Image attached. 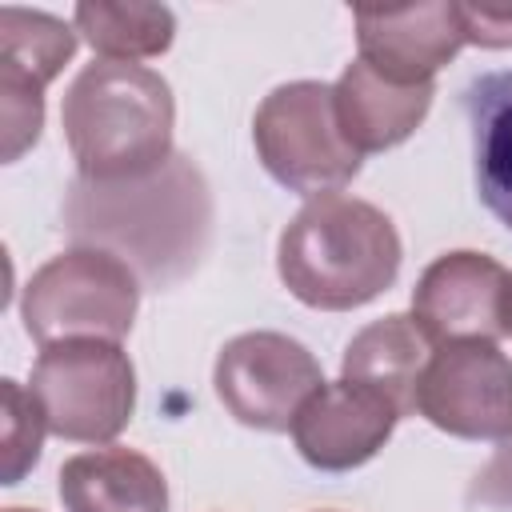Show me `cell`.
Segmentation results:
<instances>
[{
  "label": "cell",
  "instance_id": "6da1fadb",
  "mask_svg": "<svg viewBox=\"0 0 512 512\" xmlns=\"http://www.w3.org/2000/svg\"><path fill=\"white\" fill-rule=\"evenodd\" d=\"M64 232L76 248H100L124 260L144 288L164 292L208 252L212 192L180 152L132 180L76 176L64 196Z\"/></svg>",
  "mask_w": 512,
  "mask_h": 512
},
{
  "label": "cell",
  "instance_id": "7a4b0ae2",
  "mask_svg": "<svg viewBox=\"0 0 512 512\" xmlns=\"http://www.w3.org/2000/svg\"><path fill=\"white\" fill-rule=\"evenodd\" d=\"M400 256V232L376 204L328 192L312 196L284 224L276 272L300 304L352 312L396 284Z\"/></svg>",
  "mask_w": 512,
  "mask_h": 512
},
{
  "label": "cell",
  "instance_id": "3957f363",
  "mask_svg": "<svg viewBox=\"0 0 512 512\" xmlns=\"http://www.w3.org/2000/svg\"><path fill=\"white\" fill-rule=\"evenodd\" d=\"M60 124L84 180H132L168 164L176 104L160 72L92 60L68 84Z\"/></svg>",
  "mask_w": 512,
  "mask_h": 512
},
{
  "label": "cell",
  "instance_id": "277c9868",
  "mask_svg": "<svg viewBox=\"0 0 512 512\" xmlns=\"http://www.w3.org/2000/svg\"><path fill=\"white\" fill-rule=\"evenodd\" d=\"M140 308V280L136 272L100 252V248H68L40 264L20 296L24 332L40 344H68V340H112L132 332Z\"/></svg>",
  "mask_w": 512,
  "mask_h": 512
},
{
  "label": "cell",
  "instance_id": "5b68a950",
  "mask_svg": "<svg viewBox=\"0 0 512 512\" xmlns=\"http://www.w3.org/2000/svg\"><path fill=\"white\" fill-rule=\"evenodd\" d=\"M252 144L264 172L300 196L340 192L360 172V152L344 140L332 84L292 80L272 88L252 120Z\"/></svg>",
  "mask_w": 512,
  "mask_h": 512
},
{
  "label": "cell",
  "instance_id": "8992f818",
  "mask_svg": "<svg viewBox=\"0 0 512 512\" xmlns=\"http://www.w3.org/2000/svg\"><path fill=\"white\" fill-rule=\"evenodd\" d=\"M28 392L52 436L72 444L116 440L136 408V368L112 340H68L40 348Z\"/></svg>",
  "mask_w": 512,
  "mask_h": 512
},
{
  "label": "cell",
  "instance_id": "52a82bcc",
  "mask_svg": "<svg viewBox=\"0 0 512 512\" xmlns=\"http://www.w3.org/2000/svg\"><path fill=\"white\" fill-rule=\"evenodd\" d=\"M212 384L232 420L256 432H288L296 412L324 388L316 356L284 332L232 336L212 368Z\"/></svg>",
  "mask_w": 512,
  "mask_h": 512
},
{
  "label": "cell",
  "instance_id": "ba28073f",
  "mask_svg": "<svg viewBox=\"0 0 512 512\" xmlns=\"http://www.w3.org/2000/svg\"><path fill=\"white\" fill-rule=\"evenodd\" d=\"M416 412L456 440H508L512 360L484 340L440 344L420 372Z\"/></svg>",
  "mask_w": 512,
  "mask_h": 512
},
{
  "label": "cell",
  "instance_id": "9c48e42d",
  "mask_svg": "<svg viewBox=\"0 0 512 512\" xmlns=\"http://www.w3.org/2000/svg\"><path fill=\"white\" fill-rule=\"evenodd\" d=\"M76 52V32L48 12L0 8V132L4 164H16L44 128V88Z\"/></svg>",
  "mask_w": 512,
  "mask_h": 512
},
{
  "label": "cell",
  "instance_id": "30bf717a",
  "mask_svg": "<svg viewBox=\"0 0 512 512\" xmlns=\"http://www.w3.org/2000/svg\"><path fill=\"white\" fill-rule=\"evenodd\" d=\"M512 272L484 252L436 256L412 288V320L432 344H496L508 336Z\"/></svg>",
  "mask_w": 512,
  "mask_h": 512
},
{
  "label": "cell",
  "instance_id": "8fae6325",
  "mask_svg": "<svg viewBox=\"0 0 512 512\" xmlns=\"http://www.w3.org/2000/svg\"><path fill=\"white\" fill-rule=\"evenodd\" d=\"M360 60L392 84H432L464 48L460 4L428 0L408 8H352Z\"/></svg>",
  "mask_w": 512,
  "mask_h": 512
},
{
  "label": "cell",
  "instance_id": "7c38bea8",
  "mask_svg": "<svg viewBox=\"0 0 512 512\" xmlns=\"http://www.w3.org/2000/svg\"><path fill=\"white\" fill-rule=\"evenodd\" d=\"M400 412L348 380L324 384L292 420V440L316 472H352L368 464L392 436Z\"/></svg>",
  "mask_w": 512,
  "mask_h": 512
},
{
  "label": "cell",
  "instance_id": "4fadbf2b",
  "mask_svg": "<svg viewBox=\"0 0 512 512\" xmlns=\"http://www.w3.org/2000/svg\"><path fill=\"white\" fill-rule=\"evenodd\" d=\"M332 96L344 140L364 156L404 144L424 124L436 84H392L356 56L332 84Z\"/></svg>",
  "mask_w": 512,
  "mask_h": 512
},
{
  "label": "cell",
  "instance_id": "5bb4252c",
  "mask_svg": "<svg viewBox=\"0 0 512 512\" xmlns=\"http://www.w3.org/2000/svg\"><path fill=\"white\" fill-rule=\"evenodd\" d=\"M60 500L68 512H168V480L144 452L108 444L64 460Z\"/></svg>",
  "mask_w": 512,
  "mask_h": 512
},
{
  "label": "cell",
  "instance_id": "9a60e30c",
  "mask_svg": "<svg viewBox=\"0 0 512 512\" xmlns=\"http://www.w3.org/2000/svg\"><path fill=\"white\" fill-rule=\"evenodd\" d=\"M428 356H432V340L420 332V324L412 316L392 312L352 336V344L344 348L340 380L384 396L400 416H408L416 412V384Z\"/></svg>",
  "mask_w": 512,
  "mask_h": 512
},
{
  "label": "cell",
  "instance_id": "2e32d148",
  "mask_svg": "<svg viewBox=\"0 0 512 512\" xmlns=\"http://www.w3.org/2000/svg\"><path fill=\"white\" fill-rule=\"evenodd\" d=\"M464 116L472 132V176L480 204L512 232V72L468 84Z\"/></svg>",
  "mask_w": 512,
  "mask_h": 512
},
{
  "label": "cell",
  "instance_id": "e0dca14e",
  "mask_svg": "<svg viewBox=\"0 0 512 512\" xmlns=\"http://www.w3.org/2000/svg\"><path fill=\"white\" fill-rule=\"evenodd\" d=\"M76 32L100 52L104 60L136 64L152 60L172 48L176 36V16L164 4H104V0H84L72 12Z\"/></svg>",
  "mask_w": 512,
  "mask_h": 512
},
{
  "label": "cell",
  "instance_id": "ac0fdd59",
  "mask_svg": "<svg viewBox=\"0 0 512 512\" xmlns=\"http://www.w3.org/2000/svg\"><path fill=\"white\" fill-rule=\"evenodd\" d=\"M0 396H4V484H20L24 472L36 468V460H40L48 424H44L36 396L28 388H20L16 380H4Z\"/></svg>",
  "mask_w": 512,
  "mask_h": 512
},
{
  "label": "cell",
  "instance_id": "d6986e66",
  "mask_svg": "<svg viewBox=\"0 0 512 512\" xmlns=\"http://www.w3.org/2000/svg\"><path fill=\"white\" fill-rule=\"evenodd\" d=\"M464 44L512 48V8L508 4H460Z\"/></svg>",
  "mask_w": 512,
  "mask_h": 512
},
{
  "label": "cell",
  "instance_id": "ffe728a7",
  "mask_svg": "<svg viewBox=\"0 0 512 512\" xmlns=\"http://www.w3.org/2000/svg\"><path fill=\"white\" fill-rule=\"evenodd\" d=\"M468 500L484 504V508H512V436L500 440L496 456L476 472Z\"/></svg>",
  "mask_w": 512,
  "mask_h": 512
},
{
  "label": "cell",
  "instance_id": "44dd1931",
  "mask_svg": "<svg viewBox=\"0 0 512 512\" xmlns=\"http://www.w3.org/2000/svg\"><path fill=\"white\" fill-rule=\"evenodd\" d=\"M4 512H36V508H4Z\"/></svg>",
  "mask_w": 512,
  "mask_h": 512
},
{
  "label": "cell",
  "instance_id": "7402d4cb",
  "mask_svg": "<svg viewBox=\"0 0 512 512\" xmlns=\"http://www.w3.org/2000/svg\"><path fill=\"white\" fill-rule=\"evenodd\" d=\"M508 336H512V316H508Z\"/></svg>",
  "mask_w": 512,
  "mask_h": 512
}]
</instances>
